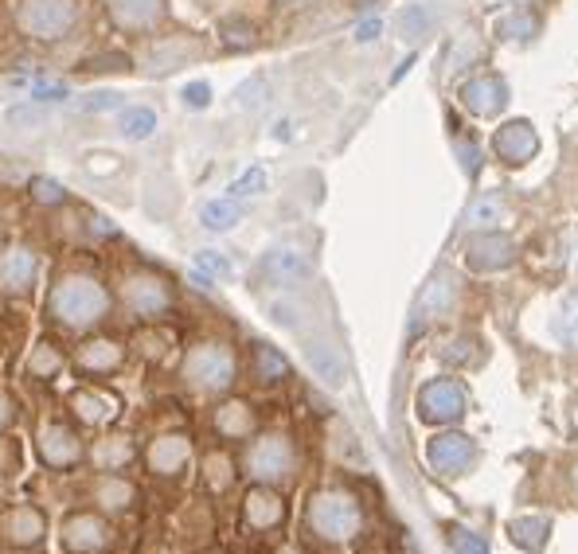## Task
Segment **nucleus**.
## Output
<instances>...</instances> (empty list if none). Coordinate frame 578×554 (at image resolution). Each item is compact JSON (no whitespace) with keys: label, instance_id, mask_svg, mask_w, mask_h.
<instances>
[{"label":"nucleus","instance_id":"2f4dec72","mask_svg":"<svg viewBox=\"0 0 578 554\" xmlns=\"http://www.w3.org/2000/svg\"><path fill=\"white\" fill-rule=\"evenodd\" d=\"M512 543L524 551H539L547 543V523L543 519H516L512 523Z\"/></svg>","mask_w":578,"mask_h":554},{"label":"nucleus","instance_id":"393cba45","mask_svg":"<svg viewBox=\"0 0 578 554\" xmlns=\"http://www.w3.org/2000/svg\"><path fill=\"white\" fill-rule=\"evenodd\" d=\"M67 402H71L75 418L86 422V426H102V422H110V418H114V398H106V395H94V391H75Z\"/></svg>","mask_w":578,"mask_h":554},{"label":"nucleus","instance_id":"09e8293b","mask_svg":"<svg viewBox=\"0 0 578 554\" xmlns=\"http://www.w3.org/2000/svg\"><path fill=\"white\" fill-rule=\"evenodd\" d=\"M200 270H207V274H227L231 266H227V258H219L215 250H204V254H200Z\"/></svg>","mask_w":578,"mask_h":554},{"label":"nucleus","instance_id":"f03ea898","mask_svg":"<svg viewBox=\"0 0 578 554\" xmlns=\"http://www.w3.org/2000/svg\"><path fill=\"white\" fill-rule=\"evenodd\" d=\"M16 28L32 43L71 40L79 28V0H16Z\"/></svg>","mask_w":578,"mask_h":554},{"label":"nucleus","instance_id":"49530a36","mask_svg":"<svg viewBox=\"0 0 578 554\" xmlns=\"http://www.w3.org/2000/svg\"><path fill=\"white\" fill-rule=\"evenodd\" d=\"M500 32H504V40H516V32H536V16H512V20H504L500 24Z\"/></svg>","mask_w":578,"mask_h":554},{"label":"nucleus","instance_id":"58836bf2","mask_svg":"<svg viewBox=\"0 0 578 554\" xmlns=\"http://www.w3.org/2000/svg\"><path fill=\"white\" fill-rule=\"evenodd\" d=\"M28 192H32V199L43 203V207H63V203H67V192H63L55 180H47V176H36V180L28 184Z\"/></svg>","mask_w":578,"mask_h":554},{"label":"nucleus","instance_id":"de8ad7c7","mask_svg":"<svg viewBox=\"0 0 578 554\" xmlns=\"http://www.w3.org/2000/svg\"><path fill=\"white\" fill-rule=\"evenodd\" d=\"M86 168H90V172H118L122 164H118L114 153H90V157H86Z\"/></svg>","mask_w":578,"mask_h":554},{"label":"nucleus","instance_id":"aec40b11","mask_svg":"<svg viewBox=\"0 0 578 554\" xmlns=\"http://www.w3.org/2000/svg\"><path fill=\"white\" fill-rule=\"evenodd\" d=\"M496 153L508 160V164H524V160L536 153V133H532V125H528V121L504 125L500 137H496Z\"/></svg>","mask_w":578,"mask_h":554},{"label":"nucleus","instance_id":"a878e982","mask_svg":"<svg viewBox=\"0 0 578 554\" xmlns=\"http://www.w3.org/2000/svg\"><path fill=\"white\" fill-rule=\"evenodd\" d=\"M266 274L274 277V281H282V285H293V281L309 277V262L297 250H274L266 258Z\"/></svg>","mask_w":578,"mask_h":554},{"label":"nucleus","instance_id":"20e7f679","mask_svg":"<svg viewBox=\"0 0 578 554\" xmlns=\"http://www.w3.org/2000/svg\"><path fill=\"white\" fill-rule=\"evenodd\" d=\"M184 379L204 391V395H219L235 383V352L227 344H200L184 356Z\"/></svg>","mask_w":578,"mask_h":554},{"label":"nucleus","instance_id":"5fc2aeb1","mask_svg":"<svg viewBox=\"0 0 578 554\" xmlns=\"http://www.w3.org/2000/svg\"><path fill=\"white\" fill-rule=\"evenodd\" d=\"M489 4H516V0H489Z\"/></svg>","mask_w":578,"mask_h":554},{"label":"nucleus","instance_id":"cd10ccee","mask_svg":"<svg viewBox=\"0 0 578 554\" xmlns=\"http://www.w3.org/2000/svg\"><path fill=\"white\" fill-rule=\"evenodd\" d=\"M118 125H122L125 141H145V137H153V129H157V114H153L149 106H125Z\"/></svg>","mask_w":578,"mask_h":554},{"label":"nucleus","instance_id":"ddd939ff","mask_svg":"<svg viewBox=\"0 0 578 554\" xmlns=\"http://www.w3.org/2000/svg\"><path fill=\"white\" fill-rule=\"evenodd\" d=\"M418 406H422V418H426V422H454V418L465 414V391H461V383H454V379H438V383H426V387H422Z\"/></svg>","mask_w":578,"mask_h":554},{"label":"nucleus","instance_id":"e433bc0d","mask_svg":"<svg viewBox=\"0 0 578 554\" xmlns=\"http://www.w3.org/2000/svg\"><path fill=\"white\" fill-rule=\"evenodd\" d=\"M266 98H270V82L262 79V75H254V79H247L239 90H235V102H239L243 110H258V106H266Z\"/></svg>","mask_w":578,"mask_h":554},{"label":"nucleus","instance_id":"c756f323","mask_svg":"<svg viewBox=\"0 0 578 554\" xmlns=\"http://www.w3.org/2000/svg\"><path fill=\"white\" fill-rule=\"evenodd\" d=\"M4 125H8V129H40V125H47V110H43L40 102L8 106V110H4Z\"/></svg>","mask_w":578,"mask_h":554},{"label":"nucleus","instance_id":"c03bdc74","mask_svg":"<svg viewBox=\"0 0 578 554\" xmlns=\"http://www.w3.org/2000/svg\"><path fill=\"white\" fill-rule=\"evenodd\" d=\"M207 102H211V86H207V82H192V86H184V106L204 110Z\"/></svg>","mask_w":578,"mask_h":554},{"label":"nucleus","instance_id":"473e14b6","mask_svg":"<svg viewBox=\"0 0 578 554\" xmlns=\"http://www.w3.org/2000/svg\"><path fill=\"white\" fill-rule=\"evenodd\" d=\"M395 28H399V36H403V40H418V36L430 28V12H426L422 4H411V8H403V12H399Z\"/></svg>","mask_w":578,"mask_h":554},{"label":"nucleus","instance_id":"bb28decb","mask_svg":"<svg viewBox=\"0 0 578 554\" xmlns=\"http://www.w3.org/2000/svg\"><path fill=\"white\" fill-rule=\"evenodd\" d=\"M305 356H309L313 371H317L325 383H332V387H340V383H344V359H340L336 348H329V344H309V348H305Z\"/></svg>","mask_w":578,"mask_h":554},{"label":"nucleus","instance_id":"39448f33","mask_svg":"<svg viewBox=\"0 0 578 554\" xmlns=\"http://www.w3.org/2000/svg\"><path fill=\"white\" fill-rule=\"evenodd\" d=\"M122 305L141 320H157L172 309V289H168L165 277L149 274V270H137V274L122 277Z\"/></svg>","mask_w":578,"mask_h":554},{"label":"nucleus","instance_id":"f704fd0d","mask_svg":"<svg viewBox=\"0 0 578 554\" xmlns=\"http://www.w3.org/2000/svg\"><path fill=\"white\" fill-rule=\"evenodd\" d=\"M555 332H559V340H563V344L578 348V293H571V297H567V305L559 309Z\"/></svg>","mask_w":578,"mask_h":554},{"label":"nucleus","instance_id":"7ed1b4c3","mask_svg":"<svg viewBox=\"0 0 578 554\" xmlns=\"http://www.w3.org/2000/svg\"><path fill=\"white\" fill-rule=\"evenodd\" d=\"M309 527L321 535V539H352L360 531V504L340 492V488H329V492H317L309 500Z\"/></svg>","mask_w":578,"mask_h":554},{"label":"nucleus","instance_id":"9b49d317","mask_svg":"<svg viewBox=\"0 0 578 554\" xmlns=\"http://www.w3.org/2000/svg\"><path fill=\"white\" fill-rule=\"evenodd\" d=\"M106 12H110L118 32L141 36V32H153L165 20L168 8L165 0H106Z\"/></svg>","mask_w":578,"mask_h":554},{"label":"nucleus","instance_id":"c9c22d12","mask_svg":"<svg viewBox=\"0 0 578 554\" xmlns=\"http://www.w3.org/2000/svg\"><path fill=\"white\" fill-rule=\"evenodd\" d=\"M254 363H258V379H262V383H278V379L286 375V359L278 356L274 348H266V344H258Z\"/></svg>","mask_w":578,"mask_h":554},{"label":"nucleus","instance_id":"4468645a","mask_svg":"<svg viewBox=\"0 0 578 554\" xmlns=\"http://www.w3.org/2000/svg\"><path fill=\"white\" fill-rule=\"evenodd\" d=\"M473 457H477V449L465 434H442L430 441V465L446 476H461L473 465Z\"/></svg>","mask_w":578,"mask_h":554},{"label":"nucleus","instance_id":"2eb2a0df","mask_svg":"<svg viewBox=\"0 0 578 554\" xmlns=\"http://www.w3.org/2000/svg\"><path fill=\"white\" fill-rule=\"evenodd\" d=\"M188 457H192V445H188V437H184V434H161L153 445H149V453H145L149 469H153V473H161V476L184 473Z\"/></svg>","mask_w":578,"mask_h":554},{"label":"nucleus","instance_id":"3c124183","mask_svg":"<svg viewBox=\"0 0 578 554\" xmlns=\"http://www.w3.org/2000/svg\"><path fill=\"white\" fill-rule=\"evenodd\" d=\"M375 36H379V20H368V24H360V28H356V40H360V43H372Z\"/></svg>","mask_w":578,"mask_h":554},{"label":"nucleus","instance_id":"603ef678","mask_svg":"<svg viewBox=\"0 0 578 554\" xmlns=\"http://www.w3.org/2000/svg\"><path fill=\"white\" fill-rule=\"evenodd\" d=\"M282 4H289V8H301V4H313V0H282Z\"/></svg>","mask_w":578,"mask_h":554},{"label":"nucleus","instance_id":"37998d69","mask_svg":"<svg viewBox=\"0 0 578 554\" xmlns=\"http://www.w3.org/2000/svg\"><path fill=\"white\" fill-rule=\"evenodd\" d=\"M450 535H454V551L457 554H489V551H485V539H481V535H473L469 527H454Z\"/></svg>","mask_w":578,"mask_h":554},{"label":"nucleus","instance_id":"4d7b16f0","mask_svg":"<svg viewBox=\"0 0 578 554\" xmlns=\"http://www.w3.org/2000/svg\"><path fill=\"white\" fill-rule=\"evenodd\" d=\"M0 231H4V215H0Z\"/></svg>","mask_w":578,"mask_h":554},{"label":"nucleus","instance_id":"864d4df0","mask_svg":"<svg viewBox=\"0 0 578 554\" xmlns=\"http://www.w3.org/2000/svg\"><path fill=\"white\" fill-rule=\"evenodd\" d=\"M4 500H8V488H4V484H0V508H4Z\"/></svg>","mask_w":578,"mask_h":554},{"label":"nucleus","instance_id":"f3484780","mask_svg":"<svg viewBox=\"0 0 578 554\" xmlns=\"http://www.w3.org/2000/svg\"><path fill=\"white\" fill-rule=\"evenodd\" d=\"M243 515H247V523L254 527V531H270V527L282 523L286 504H282V496L270 492V488H250L247 504H243Z\"/></svg>","mask_w":578,"mask_h":554},{"label":"nucleus","instance_id":"0eeeda50","mask_svg":"<svg viewBox=\"0 0 578 554\" xmlns=\"http://www.w3.org/2000/svg\"><path fill=\"white\" fill-rule=\"evenodd\" d=\"M293 465H297V449H293V441L282 437V434L262 437V441L250 449V457H247L250 476H258V480H266V484L286 480V476L293 473Z\"/></svg>","mask_w":578,"mask_h":554},{"label":"nucleus","instance_id":"4c0bfd02","mask_svg":"<svg viewBox=\"0 0 578 554\" xmlns=\"http://www.w3.org/2000/svg\"><path fill=\"white\" fill-rule=\"evenodd\" d=\"M204 476H207V484H211L215 492H223V488L231 484V457H223V453H207V457H204Z\"/></svg>","mask_w":578,"mask_h":554},{"label":"nucleus","instance_id":"72a5a7b5","mask_svg":"<svg viewBox=\"0 0 578 554\" xmlns=\"http://www.w3.org/2000/svg\"><path fill=\"white\" fill-rule=\"evenodd\" d=\"M450 301H454L450 277H434V281L426 285V293H422V313H442Z\"/></svg>","mask_w":578,"mask_h":554},{"label":"nucleus","instance_id":"ea45409f","mask_svg":"<svg viewBox=\"0 0 578 554\" xmlns=\"http://www.w3.org/2000/svg\"><path fill=\"white\" fill-rule=\"evenodd\" d=\"M79 110H86V114H106V110H122V94H114V90H94V94H86L83 102H79Z\"/></svg>","mask_w":578,"mask_h":554},{"label":"nucleus","instance_id":"8fccbe9b","mask_svg":"<svg viewBox=\"0 0 578 554\" xmlns=\"http://www.w3.org/2000/svg\"><path fill=\"white\" fill-rule=\"evenodd\" d=\"M67 98V86H36L32 90V102H63Z\"/></svg>","mask_w":578,"mask_h":554},{"label":"nucleus","instance_id":"423d86ee","mask_svg":"<svg viewBox=\"0 0 578 554\" xmlns=\"http://www.w3.org/2000/svg\"><path fill=\"white\" fill-rule=\"evenodd\" d=\"M36 453H40V461L47 469H55V473H67V469H79L86 461V449H83V437L75 434L71 426H63V422H47L36 437Z\"/></svg>","mask_w":578,"mask_h":554},{"label":"nucleus","instance_id":"6ab92c4d","mask_svg":"<svg viewBox=\"0 0 578 554\" xmlns=\"http://www.w3.org/2000/svg\"><path fill=\"white\" fill-rule=\"evenodd\" d=\"M63 367H67V352H63L59 344H51V340H40V344L28 352L24 375L36 379V383H51V379L63 375Z\"/></svg>","mask_w":578,"mask_h":554},{"label":"nucleus","instance_id":"1a4fd4ad","mask_svg":"<svg viewBox=\"0 0 578 554\" xmlns=\"http://www.w3.org/2000/svg\"><path fill=\"white\" fill-rule=\"evenodd\" d=\"M71 363L83 379H106V375H118L125 367V348L110 336H94V340H83L75 348Z\"/></svg>","mask_w":578,"mask_h":554},{"label":"nucleus","instance_id":"f8f14e48","mask_svg":"<svg viewBox=\"0 0 578 554\" xmlns=\"http://www.w3.org/2000/svg\"><path fill=\"white\" fill-rule=\"evenodd\" d=\"M0 535L8 547H36L47 535V515L32 504H16L0 515Z\"/></svg>","mask_w":578,"mask_h":554},{"label":"nucleus","instance_id":"412c9836","mask_svg":"<svg viewBox=\"0 0 578 554\" xmlns=\"http://www.w3.org/2000/svg\"><path fill=\"white\" fill-rule=\"evenodd\" d=\"M129 461H133V441L125 434H106L90 449V465L102 473H122Z\"/></svg>","mask_w":578,"mask_h":554},{"label":"nucleus","instance_id":"5701e85b","mask_svg":"<svg viewBox=\"0 0 578 554\" xmlns=\"http://www.w3.org/2000/svg\"><path fill=\"white\" fill-rule=\"evenodd\" d=\"M461 98H465V106L473 114H496L504 106V82L493 79V75L489 79H473L461 90Z\"/></svg>","mask_w":578,"mask_h":554},{"label":"nucleus","instance_id":"a19ab883","mask_svg":"<svg viewBox=\"0 0 578 554\" xmlns=\"http://www.w3.org/2000/svg\"><path fill=\"white\" fill-rule=\"evenodd\" d=\"M266 188V172L262 168H250L247 176H239L235 184H231V199H243V196H258Z\"/></svg>","mask_w":578,"mask_h":554},{"label":"nucleus","instance_id":"13d9d810","mask_svg":"<svg viewBox=\"0 0 578 554\" xmlns=\"http://www.w3.org/2000/svg\"><path fill=\"white\" fill-rule=\"evenodd\" d=\"M575 480H578V473H575Z\"/></svg>","mask_w":578,"mask_h":554},{"label":"nucleus","instance_id":"9d476101","mask_svg":"<svg viewBox=\"0 0 578 554\" xmlns=\"http://www.w3.org/2000/svg\"><path fill=\"white\" fill-rule=\"evenodd\" d=\"M63 551L71 554H102L110 547V523L94 512H75L63 519Z\"/></svg>","mask_w":578,"mask_h":554},{"label":"nucleus","instance_id":"4be33fe9","mask_svg":"<svg viewBox=\"0 0 578 554\" xmlns=\"http://www.w3.org/2000/svg\"><path fill=\"white\" fill-rule=\"evenodd\" d=\"M192 55H200V47L188 43V36L161 40L153 51H149V71H153V75H168V71H176V67H180L184 59H192Z\"/></svg>","mask_w":578,"mask_h":554},{"label":"nucleus","instance_id":"6e6552de","mask_svg":"<svg viewBox=\"0 0 578 554\" xmlns=\"http://www.w3.org/2000/svg\"><path fill=\"white\" fill-rule=\"evenodd\" d=\"M40 274V254L32 246H4L0 250V293L4 297H28Z\"/></svg>","mask_w":578,"mask_h":554},{"label":"nucleus","instance_id":"a211bd4d","mask_svg":"<svg viewBox=\"0 0 578 554\" xmlns=\"http://www.w3.org/2000/svg\"><path fill=\"white\" fill-rule=\"evenodd\" d=\"M90 496H94V504L102 508V512L118 515V512H129L133 508V500H137V492H133V484L118 473H106L94 480V488H90Z\"/></svg>","mask_w":578,"mask_h":554},{"label":"nucleus","instance_id":"a18cd8bd","mask_svg":"<svg viewBox=\"0 0 578 554\" xmlns=\"http://www.w3.org/2000/svg\"><path fill=\"white\" fill-rule=\"evenodd\" d=\"M16 418H20L16 398L8 395V391H0V434H4V430H12V426H16Z\"/></svg>","mask_w":578,"mask_h":554},{"label":"nucleus","instance_id":"dca6fc26","mask_svg":"<svg viewBox=\"0 0 578 554\" xmlns=\"http://www.w3.org/2000/svg\"><path fill=\"white\" fill-rule=\"evenodd\" d=\"M512 254H516V246H512L504 235H485V238H473V242H469L465 262H469L473 270H504V266L512 262Z\"/></svg>","mask_w":578,"mask_h":554},{"label":"nucleus","instance_id":"79ce46f5","mask_svg":"<svg viewBox=\"0 0 578 554\" xmlns=\"http://www.w3.org/2000/svg\"><path fill=\"white\" fill-rule=\"evenodd\" d=\"M219 32H223V43H227V47H235V51H247V47H254V28H250V24H231V20H227Z\"/></svg>","mask_w":578,"mask_h":554},{"label":"nucleus","instance_id":"6e6d98bb","mask_svg":"<svg viewBox=\"0 0 578 554\" xmlns=\"http://www.w3.org/2000/svg\"><path fill=\"white\" fill-rule=\"evenodd\" d=\"M575 262H578V231H575Z\"/></svg>","mask_w":578,"mask_h":554},{"label":"nucleus","instance_id":"7c9ffc66","mask_svg":"<svg viewBox=\"0 0 578 554\" xmlns=\"http://www.w3.org/2000/svg\"><path fill=\"white\" fill-rule=\"evenodd\" d=\"M465 223H469V227H496V223H504V199L500 196L477 199V203L469 207Z\"/></svg>","mask_w":578,"mask_h":554},{"label":"nucleus","instance_id":"f257e3e1","mask_svg":"<svg viewBox=\"0 0 578 554\" xmlns=\"http://www.w3.org/2000/svg\"><path fill=\"white\" fill-rule=\"evenodd\" d=\"M110 305H114L110 289L94 274L63 270V274H55L51 289H47L43 313L63 332H86V328H94V324H102L110 317Z\"/></svg>","mask_w":578,"mask_h":554},{"label":"nucleus","instance_id":"b1692460","mask_svg":"<svg viewBox=\"0 0 578 554\" xmlns=\"http://www.w3.org/2000/svg\"><path fill=\"white\" fill-rule=\"evenodd\" d=\"M215 430L223 437H231V441L250 437L254 434V410H250L247 402H223L215 410Z\"/></svg>","mask_w":578,"mask_h":554},{"label":"nucleus","instance_id":"c85d7f7f","mask_svg":"<svg viewBox=\"0 0 578 554\" xmlns=\"http://www.w3.org/2000/svg\"><path fill=\"white\" fill-rule=\"evenodd\" d=\"M200 219H204L207 231H231L239 223V203L235 199H211V203H204Z\"/></svg>","mask_w":578,"mask_h":554}]
</instances>
